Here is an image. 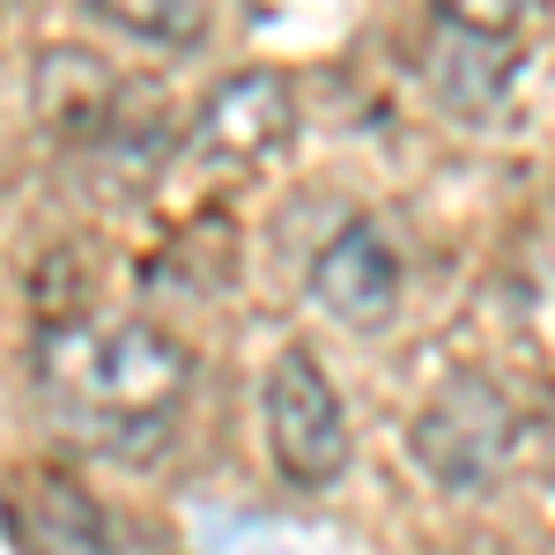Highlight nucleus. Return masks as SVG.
<instances>
[{
  "label": "nucleus",
  "mask_w": 555,
  "mask_h": 555,
  "mask_svg": "<svg viewBox=\"0 0 555 555\" xmlns=\"http://www.w3.org/2000/svg\"><path fill=\"white\" fill-rule=\"evenodd\" d=\"M304 289H311V304H319L334 326H348V334H378V326H392V311H400L408 274H400L392 237H385L371 215H356V222H341V230L311 253Z\"/></svg>",
  "instance_id": "4"
},
{
  "label": "nucleus",
  "mask_w": 555,
  "mask_h": 555,
  "mask_svg": "<svg viewBox=\"0 0 555 555\" xmlns=\"http://www.w3.org/2000/svg\"><path fill=\"white\" fill-rule=\"evenodd\" d=\"M259 423H267V460H274V474L297 496H326L348 474V460H356L348 408L311 348H282L274 356V371L259 385Z\"/></svg>",
  "instance_id": "3"
},
{
  "label": "nucleus",
  "mask_w": 555,
  "mask_h": 555,
  "mask_svg": "<svg viewBox=\"0 0 555 555\" xmlns=\"http://www.w3.org/2000/svg\"><path fill=\"white\" fill-rule=\"evenodd\" d=\"M512 444H518V408H512V392L489 378V371L444 378L423 400V415L408 423L415 467H423L437 489H452V496L496 489L504 467H512Z\"/></svg>",
  "instance_id": "2"
},
{
  "label": "nucleus",
  "mask_w": 555,
  "mask_h": 555,
  "mask_svg": "<svg viewBox=\"0 0 555 555\" xmlns=\"http://www.w3.org/2000/svg\"><path fill=\"white\" fill-rule=\"evenodd\" d=\"M512 75H518V44L512 38H481V30L452 23V15L437 8V23H429V89H437L444 112L489 119V112L504 104Z\"/></svg>",
  "instance_id": "6"
},
{
  "label": "nucleus",
  "mask_w": 555,
  "mask_h": 555,
  "mask_svg": "<svg viewBox=\"0 0 555 555\" xmlns=\"http://www.w3.org/2000/svg\"><path fill=\"white\" fill-rule=\"evenodd\" d=\"M297 133V89L274 67H245L230 82L208 89L201 119H193V156L201 164H267L274 149H289Z\"/></svg>",
  "instance_id": "5"
},
{
  "label": "nucleus",
  "mask_w": 555,
  "mask_h": 555,
  "mask_svg": "<svg viewBox=\"0 0 555 555\" xmlns=\"http://www.w3.org/2000/svg\"><path fill=\"white\" fill-rule=\"evenodd\" d=\"M89 23H104L133 44H156V52H193L208 38V8H193V0H96Z\"/></svg>",
  "instance_id": "9"
},
{
  "label": "nucleus",
  "mask_w": 555,
  "mask_h": 555,
  "mask_svg": "<svg viewBox=\"0 0 555 555\" xmlns=\"http://www.w3.org/2000/svg\"><path fill=\"white\" fill-rule=\"evenodd\" d=\"M171 96L156 82H119L112 96V112H104V127L89 133V164L104 178H119V185H141V178L156 171L164 156H171Z\"/></svg>",
  "instance_id": "7"
},
{
  "label": "nucleus",
  "mask_w": 555,
  "mask_h": 555,
  "mask_svg": "<svg viewBox=\"0 0 555 555\" xmlns=\"http://www.w3.org/2000/svg\"><path fill=\"white\" fill-rule=\"evenodd\" d=\"M38 119L60 141H89V133L104 127V112H112V96H119V75H104V60L96 52H75V44H52L38 60Z\"/></svg>",
  "instance_id": "8"
},
{
  "label": "nucleus",
  "mask_w": 555,
  "mask_h": 555,
  "mask_svg": "<svg viewBox=\"0 0 555 555\" xmlns=\"http://www.w3.org/2000/svg\"><path fill=\"white\" fill-rule=\"evenodd\" d=\"M38 392L60 423L104 444V452H149L164 444L185 408V385H193V356L178 334L149 326V319H119V326H96V319H60L38 334Z\"/></svg>",
  "instance_id": "1"
},
{
  "label": "nucleus",
  "mask_w": 555,
  "mask_h": 555,
  "mask_svg": "<svg viewBox=\"0 0 555 555\" xmlns=\"http://www.w3.org/2000/svg\"><path fill=\"white\" fill-rule=\"evenodd\" d=\"M38 541L60 555H112V518L96 512V496H82L75 481L44 474L38 481Z\"/></svg>",
  "instance_id": "10"
}]
</instances>
